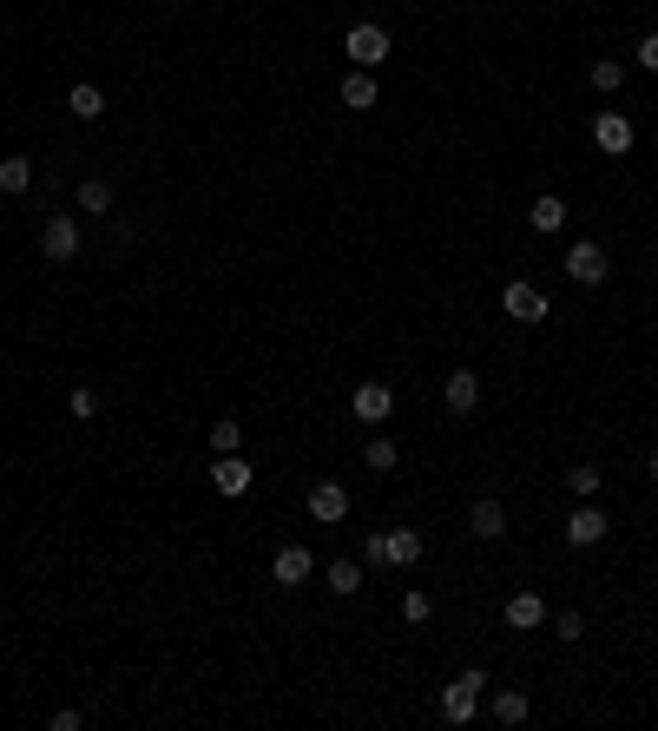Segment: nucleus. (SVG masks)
Masks as SVG:
<instances>
[{
    "label": "nucleus",
    "mask_w": 658,
    "mask_h": 731,
    "mask_svg": "<svg viewBox=\"0 0 658 731\" xmlns=\"http://www.w3.org/2000/svg\"><path fill=\"white\" fill-rule=\"evenodd\" d=\"M422 534H415V527H382V534H369V541H362V560H369V567H415V560H422Z\"/></svg>",
    "instance_id": "obj_1"
},
{
    "label": "nucleus",
    "mask_w": 658,
    "mask_h": 731,
    "mask_svg": "<svg viewBox=\"0 0 658 731\" xmlns=\"http://www.w3.org/2000/svg\"><path fill=\"white\" fill-rule=\"evenodd\" d=\"M389 47H395L389 27H376V20H362V27H349V33H343V53L362 66V73H376V66L389 60Z\"/></svg>",
    "instance_id": "obj_2"
},
{
    "label": "nucleus",
    "mask_w": 658,
    "mask_h": 731,
    "mask_svg": "<svg viewBox=\"0 0 658 731\" xmlns=\"http://www.w3.org/2000/svg\"><path fill=\"white\" fill-rule=\"evenodd\" d=\"M481 692H487V672H481V666H468L455 685H448V692H441V718H448V725H468L474 705H481Z\"/></svg>",
    "instance_id": "obj_3"
},
{
    "label": "nucleus",
    "mask_w": 658,
    "mask_h": 731,
    "mask_svg": "<svg viewBox=\"0 0 658 731\" xmlns=\"http://www.w3.org/2000/svg\"><path fill=\"white\" fill-rule=\"evenodd\" d=\"M501 310H507L514 323H547V317H553L547 290H540V284H527V277H514V284L501 290Z\"/></svg>",
    "instance_id": "obj_4"
},
{
    "label": "nucleus",
    "mask_w": 658,
    "mask_h": 731,
    "mask_svg": "<svg viewBox=\"0 0 658 731\" xmlns=\"http://www.w3.org/2000/svg\"><path fill=\"white\" fill-rule=\"evenodd\" d=\"M40 251H47L53 264H73L79 257V224L66 218V211H53V218L40 224Z\"/></svg>",
    "instance_id": "obj_5"
},
{
    "label": "nucleus",
    "mask_w": 658,
    "mask_h": 731,
    "mask_svg": "<svg viewBox=\"0 0 658 731\" xmlns=\"http://www.w3.org/2000/svg\"><path fill=\"white\" fill-rule=\"evenodd\" d=\"M251 481H257V468L244 455H218L211 461V488L224 494V501H237V494H251Z\"/></svg>",
    "instance_id": "obj_6"
},
{
    "label": "nucleus",
    "mask_w": 658,
    "mask_h": 731,
    "mask_svg": "<svg viewBox=\"0 0 658 731\" xmlns=\"http://www.w3.org/2000/svg\"><path fill=\"white\" fill-rule=\"evenodd\" d=\"M303 508H310V521L336 527V521H349V488H343V481H316Z\"/></svg>",
    "instance_id": "obj_7"
},
{
    "label": "nucleus",
    "mask_w": 658,
    "mask_h": 731,
    "mask_svg": "<svg viewBox=\"0 0 658 731\" xmlns=\"http://www.w3.org/2000/svg\"><path fill=\"white\" fill-rule=\"evenodd\" d=\"M606 534H612V521L593 508V501H580V508H573V521H566V547H599Z\"/></svg>",
    "instance_id": "obj_8"
},
{
    "label": "nucleus",
    "mask_w": 658,
    "mask_h": 731,
    "mask_svg": "<svg viewBox=\"0 0 658 731\" xmlns=\"http://www.w3.org/2000/svg\"><path fill=\"white\" fill-rule=\"evenodd\" d=\"M606 271H612V264H606V251H599L593 238L566 251V277H573V284H606Z\"/></svg>",
    "instance_id": "obj_9"
},
{
    "label": "nucleus",
    "mask_w": 658,
    "mask_h": 731,
    "mask_svg": "<svg viewBox=\"0 0 658 731\" xmlns=\"http://www.w3.org/2000/svg\"><path fill=\"white\" fill-rule=\"evenodd\" d=\"M593 145H599V152H612V159H626V152H632V119H626V112H599V119H593Z\"/></svg>",
    "instance_id": "obj_10"
},
{
    "label": "nucleus",
    "mask_w": 658,
    "mask_h": 731,
    "mask_svg": "<svg viewBox=\"0 0 658 731\" xmlns=\"http://www.w3.org/2000/svg\"><path fill=\"white\" fill-rule=\"evenodd\" d=\"M310 573H316L310 547H277V560H270V580H277V587H303Z\"/></svg>",
    "instance_id": "obj_11"
},
{
    "label": "nucleus",
    "mask_w": 658,
    "mask_h": 731,
    "mask_svg": "<svg viewBox=\"0 0 658 731\" xmlns=\"http://www.w3.org/2000/svg\"><path fill=\"white\" fill-rule=\"evenodd\" d=\"M395 415V389L389 382H362L356 389V422H389Z\"/></svg>",
    "instance_id": "obj_12"
},
{
    "label": "nucleus",
    "mask_w": 658,
    "mask_h": 731,
    "mask_svg": "<svg viewBox=\"0 0 658 731\" xmlns=\"http://www.w3.org/2000/svg\"><path fill=\"white\" fill-rule=\"evenodd\" d=\"M441 402H448V415H474V402H481V376H474V369H455L448 389H441Z\"/></svg>",
    "instance_id": "obj_13"
},
{
    "label": "nucleus",
    "mask_w": 658,
    "mask_h": 731,
    "mask_svg": "<svg viewBox=\"0 0 658 731\" xmlns=\"http://www.w3.org/2000/svg\"><path fill=\"white\" fill-rule=\"evenodd\" d=\"M468 534H474V541H501V534H507V508H501V501H474V508H468Z\"/></svg>",
    "instance_id": "obj_14"
},
{
    "label": "nucleus",
    "mask_w": 658,
    "mask_h": 731,
    "mask_svg": "<svg viewBox=\"0 0 658 731\" xmlns=\"http://www.w3.org/2000/svg\"><path fill=\"white\" fill-rule=\"evenodd\" d=\"M507 626H514V633L547 626V600H540V593H514V600H507Z\"/></svg>",
    "instance_id": "obj_15"
},
{
    "label": "nucleus",
    "mask_w": 658,
    "mask_h": 731,
    "mask_svg": "<svg viewBox=\"0 0 658 731\" xmlns=\"http://www.w3.org/2000/svg\"><path fill=\"white\" fill-rule=\"evenodd\" d=\"M527 224L540 231V238H553V231H566V198H553V191H540L527 211Z\"/></svg>",
    "instance_id": "obj_16"
},
{
    "label": "nucleus",
    "mask_w": 658,
    "mask_h": 731,
    "mask_svg": "<svg viewBox=\"0 0 658 731\" xmlns=\"http://www.w3.org/2000/svg\"><path fill=\"white\" fill-rule=\"evenodd\" d=\"M376 73H362V66H356V73H349V80H343V106L349 112H369V106H376Z\"/></svg>",
    "instance_id": "obj_17"
},
{
    "label": "nucleus",
    "mask_w": 658,
    "mask_h": 731,
    "mask_svg": "<svg viewBox=\"0 0 658 731\" xmlns=\"http://www.w3.org/2000/svg\"><path fill=\"white\" fill-rule=\"evenodd\" d=\"M0 191H7V198H20V191H33V159H0Z\"/></svg>",
    "instance_id": "obj_18"
},
{
    "label": "nucleus",
    "mask_w": 658,
    "mask_h": 731,
    "mask_svg": "<svg viewBox=\"0 0 658 731\" xmlns=\"http://www.w3.org/2000/svg\"><path fill=\"white\" fill-rule=\"evenodd\" d=\"M329 593H362V560H329Z\"/></svg>",
    "instance_id": "obj_19"
},
{
    "label": "nucleus",
    "mask_w": 658,
    "mask_h": 731,
    "mask_svg": "<svg viewBox=\"0 0 658 731\" xmlns=\"http://www.w3.org/2000/svg\"><path fill=\"white\" fill-rule=\"evenodd\" d=\"M66 112H73V119H99V112H106V93H99V86H73V93H66Z\"/></svg>",
    "instance_id": "obj_20"
},
{
    "label": "nucleus",
    "mask_w": 658,
    "mask_h": 731,
    "mask_svg": "<svg viewBox=\"0 0 658 731\" xmlns=\"http://www.w3.org/2000/svg\"><path fill=\"white\" fill-rule=\"evenodd\" d=\"M527 692H494V718H501V725H527Z\"/></svg>",
    "instance_id": "obj_21"
},
{
    "label": "nucleus",
    "mask_w": 658,
    "mask_h": 731,
    "mask_svg": "<svg viewBox=\"0 0 658 731\" xmlns=\"http://www.w3.org/2000/svg\"><path fill=\"white\" fill-rule=\"evenodd\" d=\"M362 461H369V468H376V475H389L395 461H402V448H395V442H389V435H376V442L362 448Z\"/></svg>",
    "instance_id": "obj_22"
},
{
    "label": "nucleus",
    "mask_w": 658,
    "mask_h": 731,
    "mask_svg": "<svg viewBox=\"0 0 658 731\" xmlns=\"http://www.w3.org/2000/svg\"><path fill=\"white\" fill-rule=\"evenodd\" d=\"M599 481H606V475H599L593 461H580V468H566V488L580 494V501H593V494H599Z\"/></svg>",
    "instance_id": "obj_23"
},
{
    "label": "nucleus",
    "mask_w": 658,
    "mask_h": 731,
    "mask_svg": "<svg viewBox=\"0 0 658 731\" xmlns=\"http://www.w3.org/2000/svg\"><path fill=\"white\" fill-rule=\"evenodd\" d=\"M553 639L580 646V639H586V613H573V606H566V613H553Z\"/></svg>",
    "instance_id": "obj_24"
},
{
    "label": "nucleus",
    "mask_w": 658,
    "mask_h": 731,
    "mask_svg": "<svg viewBox=\"0 0 658 731\" xmlns=\"http://www.w3.org/2000/svg\"><path fill=\"white\" fill-rule=\"evenodd\" d=\"M79 211H112V185L106 178H86V185H79Z\"/></svg>",
    "instance_id": "obj_25"
},
{
    "label": "nucleus",
    "mask_w": 658,
    "mask_h": 731,
    "mask_svg": "<svg viewBox=\"0 0 658 731\" xmlns=\"http://www.w3.org/2000/svg\"><path fill=\"white\" fill-rule=\"evenodd\" d=\"M619 80H626L619 60H593V93H619Z\"/></svg>",
    "instance_id": "obj_26"
},
{
    "label": "nucleus",
    "mask_w": 658,
    "mask_h": 731,
    "mask_svg": "<svg viewBox=\"0 0 658 731\" xmlns=\"http://www.w3.org/2000/svg\"><path fill=\"white\" fill-rule=\"evenodd\" d=\"M237 442H244L237 422H211V448H218V455H237Z\"/></svg>",
    "instance_id": "obj_27"
},
{
    "label": "nucleus",
    "mask_w": 658,
    "mask_h": 731,
    "mask_svg": "<svg viewBox=\"0 0 658 731\" xmlns=\"http://www.w3.org/2000/svg\"><path fill=\"white\" fill-rule=\"evenodd\" d=\"M428 613H435V600H428V593L415 587V593H408V600H402V620H408V626H422Z\"/></svg>",
    "instance_id": "obj_28"
},
{
    "label": "nucleus",
    "mask_w": 658,
    "mask_h": 731,
    "mask_svg": "<svg viewBox=\"0 0 658 731\" xmlns=\"http://www.w3.org/2000/svg\"><path fill=\"white\" fill-rule=\"evenodd\" d=\"M66 409H73L79 422H93V415H99V396H93V389H73V396H66Z\"/></svg>",
    "instance_id": "obj_29"
},
{
    "label": "nucleus",
    "mask_w": 658,
    "mask_h": 731,
    "mask_svg": "<svg viewBox=\"0 0 658 731\" xmlns=\"http://www.w3.org/2000/svg\"><path fill=\"white\" fill-rule=\"evenodd\" d=\"M639 66H645V73H658V33H645V40H639Z\"/></svg>",
    "instance_id": "obj_30"
},
{
    "label": "nucleus",
    "mask_w": 658,
    "mask_h": 731,
    "mask_svg": "<svg viewBox=\"0 0 658 731\" xmlns=\"http://www.w3.org/2000/svg\"><path fill=\"white\" fill-rule=\"evenodd\" d=\"M645 475H652V481H658V455H652V461H645Z\"/></svg>",
    "instance_id": "obj_31"
}]
</instances>
